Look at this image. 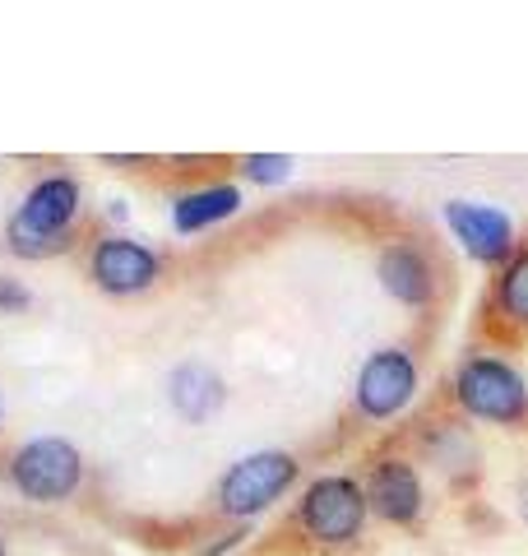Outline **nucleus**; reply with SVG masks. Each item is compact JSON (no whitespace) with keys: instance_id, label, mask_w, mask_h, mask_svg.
<instances>
[{"instance_id":"obj_3","label":"nucleus","mask_w":528,"mask_h":556,"mask_svg":"<svg viewBox=\"0 0 528 556\" xmlns=\"http://www.w3.org/2000/svg\"><path fill=\"white\" fill-rule=\"evenodd\" d=\"M5 473L24 501L61 506V501H70L84 486V455L65 437H33L10 455Z\"/></svg>"},{"instance_id":"obj_4","label":"nucleus","mask_w":528,"mask_h":556,"mask_svg":"<svg viewBox=\"0 0 528 556\" xmlns=\"http://www.w3.org/2000/svg\"><path fill=\"white\" fill-rule=\"evenodd\" d=\"M297 473H302V464H297V455H288V450H255V455L237 459L218 478V515L246 525V519L269 510L274 501H284Z\"/></svg>"},{"instance_id":"obj_15","label":"nucleus","mask_w":528,"mask_h":556,"mask_svg":"<svg viewBox=\"0 0 528 556\" xmlns=\"http://www.w3.org/2000/svg\"><path fill=\"white\" fill-rule=\"evenodd\" d=\"M241 177L255 186H278L292 177V159L288 153H251V159H241Z\"/></svg>"},{"instance_id":"obj_17","label":"nucleus","mask_w":528,"mask_h":556,"mask_svg":"<svg viewBox=\"0 0 528 556\" xmlns=\"http://www.w3.org/2000/svg\"><path fill=\"white\" fill-rule=\"evenodd\" d=\"M241 538H246V529H232V533H223L218 543H209V547H204L200 556H223V552H232V547L241 543Z\"/></svg>"},{"instance_id":"obj_19","label":"nucleus","mask_w":528,"mask_h":556,"mask_svg":"<svg viewBox=\"0 0 528 556\" xmlns=\"http://www.w3.org/2000/svg\"><path fill=\"white\" fill-rule=\"evenodd\" d=\"M0 427H5V399H0Z\"/></svg>"},{"instance_id":"obj_20","label":"nucleus","mask_w":528,"mask_h":556,"mask_svg":"<svg viewBox=\"0 0 528 556\" xmlns=\"http://www.w3.org/2000/svg\"><path fill=\"white\" fill-rule=\"evenodd\" d=\"M0 556H10V547H5V538H0Z\"/></svg>"},{"instance_id":"obj_5","label":"nucleus","mask_w":528,"mask_h":556,"mask_svg":"<svg viewBox=\"0 0 528 556\" xmlns=\"http://www.w3.org/2000/svg\"><path fill=\"white\" fill-rule=\"evenodd\" d=\"M454 399L468 417L478 422H496L510 427L528 413V386L524 376L501 357H464L460 371H454Z\"/></svg>"},{"instance_id":"obj_1","label":"nucleus","mask_w":528,"mask_h":556,"mask_svg":"<svg viewBox=\"0 0 528 556\" xmlns=\"http://www.w3.org/2000/svg\"><path fill=\"white\" fill-rule=\"evenodd\" d=\"M84 208V190L70 172H51L28 186V195L5 223L10 251L20 260H51L75 247V223Z\"/></svg>"},{"instance_id":"obj_7","label":"nucleus","mask_w":528,"mask_h":556,"mask_svg":"<svg viewBox=\"0 0 528 556\" xmlns=\"http://www.w3.org/2000/svg\"><path fill=\"white\" fill-rule=\"evenodd\" d=\"M413 394H417V362L403 348H380V353L366 357L357 371V390H352L357 413L372 417V422L399 417L413 404Z\"/></svg>"},{"instance_id":"obj_16","label":"nucleus","mask_w":528,"mask_h":556,"mask_svg":"<svg viewBox=\"0 0 528 556\" xmlns=\"http://www.w3.org/2000/svg\"><path fill=\"white\" fill-rule=\"evenodd\" d=\"M33 306V292L20 283V278H10V274H0V311L5 316H20V311Z\"/></svg>"},{"instance_id":"obj_8","label":"nucleus","mask_w":528,"mask_h":556,"mask_svg":"<svg viewBox=\"0 0 528 556\" xmlns=\"http://www.w3.org/2000/svg\"><path fill=\"white\" fill-rule=\"evenodd\" d=\"M445 228L454 241L482 265H505L510 247H515V223L501 214L496 204H473V200H450L445 204Z\"/></svg>"},{"instance_id":"obj_11","label":"nucleus","mask_w":528,"mask_h":556,"mask_svg":"<svg viewBox=\"0 0 528 556\" xmlns=\"http://www.w3.org/2000/svg\"><path fill=\"white\" fill-rule=\"evenodd\" d=\"M167 399L186 422H204V417H214L223 408L227 386L214 367H204V362H181V367L167 376Z\"/></svg>"},{"instance_id":"obj_13","label":"nucleus","mask_w":528,"mask_h":556,"mask_svg":"<svg viewBox=\"0 0 528 556\" xmlns=\"http://www.w3.org/2000/svg\"><path fill=\"white\" fill-rule=\"evenodd\" d=\"M496 306L510 325L528 329V251H515L496 278Z\"/></svg>"},{"instance_id":"obj_9","label":"nucleus","mask_w":528,"mask_h":556,"mask_svg":"<svg viewBox=\"0 0 528 556\" xmlns=\"http://www.w3.org/2000/svg\"><path fill=\"white\" fill-rule=\"evenodd\" d=\"M366 506L380 515L385 525H413L422 515V478L408 459H376V468L366 473Z\"/></svg>"},{"instance_id":"obj_6","label":"nucleus","mask_w":528,"mask_h":556,"mask_svg":"<svg viewBox=\"0 0 528 556\" xmlns=\"http://www.w3.org/2000/svg\"><path fill=\"white\" fill-rule=\"evenodd\" d=\"M88 278L108 298H139L163 278V255L149 241L126 237V232H102L88 247Z\"/></svg>"},{"instance_id":"obj_18","label":"nucleus","mask_w":528,"mask_h":556,"mask_svg":"<svg viewBox=\"0 0 528 556\" xmlns=\"http://www.w3.org/2000/svg\"><path fill=\"white\" fill-rule=\"evenodd\" d=\"M519 515H524V525H528V473L519 478Z\"/></svg>"},{"instance_id":"obj_14","label":"nucleus","mask_w":528,"mask_h":556,"mask_svg":"<svg viewBox=\"0 0 528 556\" xmlns=\"http://www.w3.org/2000/svg\"><path fill=\"white\" fill-rule=\"evenodd\" d=\"M427 445L436 450V459H445V468L454 473V468H478V450H473V441L464 437L460 427H436Z\"/></svg>"},{"instance_id":"obj_2","label":"nucleus","mask_w":528,"mask_h":556,"mask_svg":"<svg viewBox=\"0 0 528 556\" xmlns=\"http://www.w3.org/2000/svg\"><path fill=\"white\" fill-rule=\"evenodd\" d=\"M366 515H372V506H366L362 482L348 478V473L315 478L302 492V501H297V529L320 547L357 543L362 529H366Z\"/></svg>"},{"instance_id":"obj_12","label":"nucleus","mask_w":528,"mask_h":556,"mask_svg":"<svg viewBox=\"0 0 528 556\" xmlns=\"http://www.w3.org/2000/svg\"><path fill=\"white\" fill-rule=\"evenodd\" d=\"M241 208V190L237 186H200V190H186V195H176L172 204V228L181 232V237H196L204 228H214V223L223 218H232Z\"/></svg>"},{"instance_id":"obj_10","label":"nucleus","mask_w":528,"mask_h":556,"mask_svg":"<svg viewBox=\"0 0 528 556\" xmlns=\"http://www.w3.org/2000/svg\"><path fill=\"white\" fill-rule=\"evenodd\" d=\"M376 278L399 306H427L431 292H436L431 260H427V251H417L413 241H394V247H385L380 260H376Z\"/></svg>"}]
</instances>
